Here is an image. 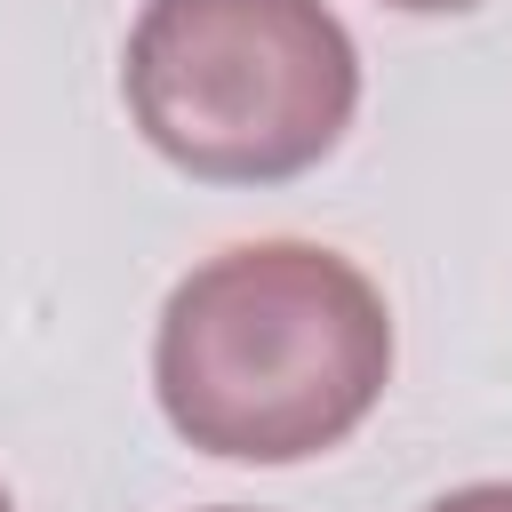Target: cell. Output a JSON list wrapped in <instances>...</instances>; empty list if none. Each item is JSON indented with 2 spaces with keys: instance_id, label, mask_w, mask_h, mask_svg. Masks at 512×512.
I'll use <instances>...</instances> for the list:
<instances>
[{
  "instance_id": "obj_6",
  "label": "cell",
  "mask_w": 512,
  "mask_h": 512,
  "mask_svg": "<svg viewBox=\"0 0 512 512\" xmlns=\"http://www.w3.org/2000/svg\"><path fill=\"white\" fill-rule=\"evenodd\" d=\"M0 512H16V504H8V488H0Z\"/></svg>"
},
{
  "instance_id": "obj_2",
  "label": "cell",
  "mask_w": 512,
  "mask_h": 512,
  "mask_svg": "<svg viewBox=\"0 0 512 512\" xmlns=\"http://www.w3.org/2000/svg\"><path fill=\"white\" fill-rule=\"evenodd\" d=\"M136 136L200 184H288L360 112V40L328 0H144L120 56Z\"/></svg>"
},
{
  "instance_id": "obj_1",
  "label": "cell",
  "mask_w": 512,
  "mask_h": 512,
  "mask_svg": "<svg viewBox=\"0 0 512 512\" xmlns=\"http://www.w3.org/2000/svg\"><path fill=\"white\" fill-rule=\"evenodd\" d=\"M392 384L384 288L320 240H240L192 264L152 328V392L184 448L304 464Z\"/></svg>"
},
{
  "instance_id": "obj_3",
  "label": "cell",
  "mask_w": 512,
  "mask_h": 512,
  "mask_svg": "<svg viewBox=\"0 0 512 512\" xmlns=\"http://www.w3.org/2000/svg\"><path fill=\"white\" fill-rule=\"evenodd\" d=\"M424 512H512V480H472V488H448V496H432Z\"/></svg>"
},
{
  "instance_id": "obj_5",
  "label": "cell",
  "mask_w": 512,
  "mask_h": 512,
  "mask_svg": "<svg viewBox=\"0 0 512 512\" xmlns=\"http://www.w3.org/2000/svg\"><path fill=\"white\" fill-rule=\"evenodd\" d=\"M208 512H248V504H208Z\"/></svg>"
},
{
  "instance_id": "obj_4",
  "label": "cell",
  "mask_w": 512,
  "mask_h": 512,
  "mask_svg": "<svg viewBox=\"0 0 512 512\" xmlns=\"http://www.w3.org/2000/svg\"><path fill=\"white\" fill-rule=\"evenodd\" d=\"M384 8H400V16H464L480 0H384Z\"/></svg>"
}]
</instances>
